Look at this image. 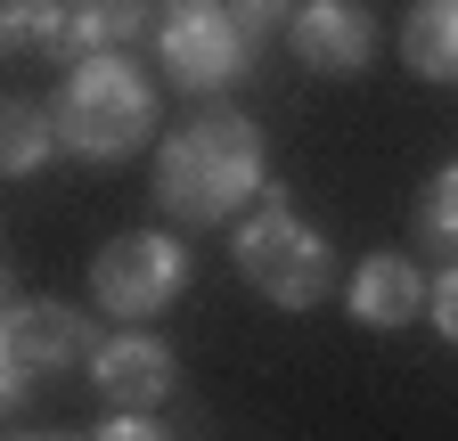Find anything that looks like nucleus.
<instances>
[{"mask_svg":"<svg viewBox=\"0 0 458 441\" xmlns=\"http://www.w3.org/2000/svg\"><path fill=\"white\" fill-rule=\"evenodd\" d=\"M401 58L426 82H458V0H418L401 17Z\"/></svg>","mask_w":458,"mask_h":441,"instance_id":"obj_11","label":"nucleus"},{"mask_svg":"<svg viewBox=\"0 0 458 441\" xmlns=\"http://www.w3.org/2000/svg\"><path fill=\"white\" fill-rule=\"evenodd\" d=\"M286 49L311 66V74H369L377 58V17L360 0H303L286 17Z\"/></svg>","mask_w":458,"mask_h":441,"instance_id":"obj_8","label":"nucleus"},{"mask_svg":"<svg viewBox=\"0 0 458 441\" xmlns=\"http://www.w3.org/2000/svg\"><path fill=\"white\" fill-rule=\"evenodd\" d=\"M426 270L410 254H360L352 262V279H344V311H352L360 327H377V336H393V327H410L426 319Z\"/></svg>","mask_w":458,"mask_h":441,"instance_id":"obj_9","label":"nucleus"},{"mask_svg":"<svg viewBox=\"0 0 458 441\" xmlns=\"http://www.w3.org/2000/svg\"><path fill=\"white\" fill-rule=\"evenodd\" d=\"M418 245H442L458 262V163H442V172L418 188Z\"/></svg>","mask_w":458,"mask_h":441,"instance_id":"obj_14","label":"nucleus"},{"mask_svg":"<svg viewBox=\"0 0 458 441\" xmlns=\"http://www.w3.org/2000/svg\"><path fill=\"white\" fill-rule=\"evenodd\" d=\"M140 25H156V0H66L57 9V49L106 58V49L140 41Z\"/></svg>","mask_w":458,"mask_h":441,"instance_id":"obj_10","label":"nucleus"},{"mask_svg":"<svg viewBox=\"0 0 458 441\" xmlns=\"http://www.w3.org/2000/svg\"><path fill=\"white\" fill-rule=\"evenodd\" d=\"M57 115V147L82 155V163H123L156 139V82L123 58V49H106V58H74L66 82L49 98Z\"/></svg>","mask_w":458,"mask_h":441,"instance_id":"obj_2","label":"nucleus"},{"mask_svg":"<svg viewBox=\"0 0 458 441\" xmlns=\"http://www.w3.org/2000/svg\"><path fill=\"white\" fill-rule=\"evenodd\" d=\"M57 9H66V0H0V58L57 49Z\"/></svg>","mask_w":458,"mask_h":441,"instance_id":"obj_13","label":"nucleus"},{"mask_svg":"<svg viewBox=\"0 0 458 441\" xmlns=\"http://www.w3.org/2000/svg\"><path fill=\"white\" fill-rule=\"evenodd\" d=\"M17 311V287H9V270H0V319H9Z\"/></svg>","mask_w":458,"mask_h":441,"instance_id":"obj_18","label":"nucleus"},{"mask_svg":"<svg viewBox=\"0 0 458 441\" xmlns=\"http://www.w3.org/2000/svg\"><path fill=\"white\" fill-rule=\"evenodd\" d=\"M262 188H270V155H262L254 115L205 106L181 131H164V147H156V204L181 229L246 220V204H262Z\"/></svg>","mask_w":458,"mask_h":441,"instance_id":"obj_1","label":"nucleus"},{"mask_svg":"<svg viewBox=\"0 0 458 441\" xmlns=\"http://www.w3.org/2000/svg\"><path fill=\"white\" fill-rule=\"evenodd\" d=\"M229 262H238V279L262 303H278V311H319L335 295V245H327V229H311L278 188H262V204L238 220Z\"/></svg>","mask_w":458,"mask_h":441,"instance_id":"obj_3","label":"nucleus"},{"mask_svg":"<svg viewBox=\"0 0 458 441\" xmlns=\"http://www.w3.org/2000/svg\"><path fill=\"white\" fill-rule=\"evenodd\" d=\"M82 441H172V433H164L156 417H106V425H98V433H82Z\"/></svg>","mask_w":458,"mask_h":441,"instance_id":"obj_16","label":"nucleus"},{"mask_svg":"<svg viewBox=\"0 0 458 441\" xmlns=\"http://www.w3.org/2000/svg\"><path fill=\"white\" fill-rule=\"evenodd\" d=\"M229 9H238V17H246L254 33H270V25H286V17H295L303 0H229Z\"/></svg>","mask_w":458,"mask_h":441,"instance_id":"obj_17","label":"nucleus"},{"mask_svg":"<svg viewBox=\"0 0 458 441\" xmlns=\"http://www.w3.org/2000/svg\"><path fill=\"white\" fill-rule=\"evenodd\" d=\"M254 41L262 33L229 9V0H156V58H164L172 82L197 90V98L238 82L254 66Z\"/></svg>","mask_w":458,"mask_h":441,"instance_id":"obj_4","label":"nucleus"},{"mask_svg":"<svg viewBox=\"0 0 458 441\" xmlns=\"http://www.w3.org/2000/svg\"><path fill=\"white\" fill-rule=\"evenodd\" d=\"M426 319H434V336H442V344H458V262L426 287Z\"/></svg>","mask_w":458,"mask_h":441,"instance_id":"obj_15","label":"nucleus"},{"mask_svg":"<svg viewBox=\"0 0 458 441\" xmlns=\"http://www.w3.org/2000/svg\"><path fill=\"white\" fill-rule=\"evenodd\" d=\"M57 155V115L41 98H0V180H25Z\"/></svg>","mask_w":458,"mask_h":441,"instance_id":"obj_12","label":"nucleus"},{"mask_svg":"<svg viewBox=\"0 0 458 441\" xmlns=\"http://www.w3.org/2000/svg\"><path fill=\"white\" fill-rule=\"evenodd\" d=\"M181 287H189V245L172 229H131V237L98 245V262H90V303L106 319H131V327L172 311Z\"/></svg>","mask_w":458,"mask_h":441,"instance_id":"obj_5","label":"nucleus"},{"mask_svg":"<svg viewBox=\"0 0 458 441\" xmlns=\"http://www.w3.org/2000/svg\"><path fill=\"white\" fill-rule=\"evenodd\" d=\"M90 384L114 417H156L172 401V384H181V352L148 327H123V336H98L90 352Z\"/></svg>","mask_w":458,"mask_h":441,"instance_id":"obj_7","label":"nucleus"},{"mask_svg":"<svg viewBox=\"0 0 458 441\" xmlns=\"http://www.w3.org/2000/svg\"><path fill=\"white\" fill-rule=\"evenodd\" d=\"M90 352H98L90 311H74V303H17L9 319H0V409L33 401V384L49 368L90 360Z\"/></svg>","mask_w":458,"mask_h":441,"instance_id":"obj_6","label":"nucleus"}]
</instances>
